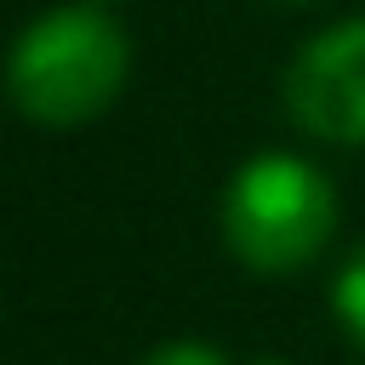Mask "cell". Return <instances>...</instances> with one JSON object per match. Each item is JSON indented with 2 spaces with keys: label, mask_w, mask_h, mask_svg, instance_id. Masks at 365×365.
I'll use <instances>...</instances> for the list:
<instances>
[{
  "label": "cell",
  "mask_w": 365,
  "mask_h": 365,
  "mask_svg": "<svg viewBox=\"0 0 365 365\" xmlns=\"http://www.w3.org/2000/svg\"><path fill=\"white\" fill-rule=\"evenodd\" d=\"M285 108L308 137L365 143V17H348L297 51Z\"/></svg>",
  "instance_id": "3957f363"
},
{
  "label": "cell",
  "mask_w": 365,
  "mask_h": 365,
  "mask_svg": "<svg viewBox=\"0 0 365 365\" xmlns=\"http://www.w3.org/2000/svg\"><path fill=\"white\" fill-rule=\"evenodd\" d=\"M336 228L331 177L297 154H257L222 194V240L257 274L308 268Z\"/></svg>",
  "instance_id": "7a4b0ae2"
},
{
  "label": "cell",
  "mask_w": 365,
  "mask_h": 365,
  "mask_svg": "<svg viewBox=\"0 0 365 365\" xmlns=\"http://www.w3.org/2000/svg\"><path fill=\"white\" fill-rule=\"evenodd\" d=\"M331 302H336V319H342V331L354 336V348L365 354V251H354L348 257V268L336 274V291H331Z\"/></svg>",
  "instance_id": "277c9868"
},
{
  "label": "cell",
  "mask_w": 365,
  "mask_h": 365,
  "mask_svg": "<svg viewBox=\"0 0 365 365\" xmlns=\"http://www.w3.org/2000/svg\"><path fill=\"white\" fill-rule=\"evenodd\" d=\"M251 365H291V359H251Z\"/></svg>",
  "instance_id": "8992f818"
},
{
  "label": "cell",
  "mask_w": 365,
  "mask_h": 365,
  "mask_svg": "<svg viewBox=\"0 0 365 365\" xmlns=\"http://www.w3.org/2000/svg\"><path fill=\"white\" fill-rule=\"evenodd\" d=\"M137 365H228L211 342H165V348H154L148 359H137Z\"/></svg>",
  "instance_id": "5b68a950"
},
{
  "label": "cell",
  "mask_w": 365,
  "mask_h": 365,
  "mask_svg": "<svg viewBox=\"0 0 365 365\" xmlns=\"http://www.w3.org/2000/svg\"><path fill=\"white\" fill-rule=\"evenodd\" d=\"M131 74L125 29L103 6H57L34 17L6 51V97L34 125L97 120Z\"/></svg>",
  "instance_id": "6da1fadb"
}]
</instances>
